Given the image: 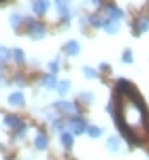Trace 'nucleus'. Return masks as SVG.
Here are the masks:
<instances>
[{
  "instance_id": "nucleus-31",
  "label": "nucleus",
  "mask_w": 149,
  "mask_h": 160,
  "mask_svg": "<svg viewBox=\"0 0 149 160\" xmlns=\"http://www.w3.org/2000/svg\"><path fill=\"white\" fill-rule=\"evenodd\" d=\"M0 152H4V145H2V143H0Z\"/></svg>"
},
{
  "instance_id": "nucleus-27",
  "label": "nucleus",
  "mask_w": 149,
  "mask_h": 160,
  "mask_svg": "<svg viewBox=\"0 0 149 160\" xmlns=\"http://www.w3.org/2000/svg\"><path fill=\"white\" fill-rule=\"evenodd\" d=\"M9 58H11V49H7L4 45H0V64H2V62H7Z\"/></svg>"
},
{
  "instance_id": "nucleus-20",
  "label": "nucleus",
  "mask_w": 149,
  "mask_h": 160,
  "mask_svg": "<svg viewBox=\"0 0 149 160\" xmlns=\"http://www.w3.org/2000/svg\"><path fill=\"white\" fill-rule=\"evenodd\" d=\"M22 124V118L19 115H15V113H9V115H4V128H15V126H19Z\"/></svg>"
},
{
  "instance_id": "nucleus-16",
  "label": "nucleus",
  "mask_w": 149,
  "mask_h": 160,
  "mask_svg": "<svg viewBox=\"0 0 149 160\" xmlns=\"http://www.w3.org/2000/svg\"><path fill=\"white\" fill-rule=\"evenodd\" d=\"M85 135L89 137V139H100V137L104 135V128H102V126H96V124H87Z\"/></svg>"
},
{
  "instance_id": "nucleus-10",
  "label": "nucleus",
  "mask_w": 149,
  "mask_h": 160,
  "mask_svg": "<svg viewBox=\"0 0 149 160\" xmlns=\"http://www.w3.org/2000/svg\"><path fill=\"white\" fill-rule=\"evenodd\" d=\"M64 53H66L68 58L79 56V53H81V43H79V41H66V43H64Z\"/></svg>"
},
{
  "instance_id": "nucleus-1",
  "label": "nucleus",
  "mask_w": 149,
  "mask_h": 160,
  "mask_svg": "<svg viewBox=\"0 0 149 160\" xmlns=\"http://www.w3.org/2000/svg\"><path fill=\"white\" fill-rule=\"evenodd\" d=\"M117 113L113 115L119 132L128 139H145L149 135V115L137 90L117 94Z\"/></svg>"
},
{
  "instance_id": "nucleus-17",
  "label": "nucleus",
  "mask_w": 149,
  "mask_h": 160,
  "mask_svg": "<svg viewBox=\"0 0 149 160\" xmlns=\"http://www.w3.org/2000/svg\"><path fill=\"white\" fill-rule=\"evenodd\" d=\"M107 22V17L104 15H98V13H92V15H87V24L92 26V28H102Z\"/></svg>"
},
{
  "instance_id": "nucleus-14",
  "label": "nucleus",
  "mask_w": 149,
  "mask_h": 160,
  "mask_svg": "<svg viewBox=\"0 0 149 160\" xmlns=\"http://www.w3.org/2000/svg\"><path fill=\"white\" fill-rule=\"evenodd\" d=\"M107 149L111 154H119V149H122V137H107Z\"/></svg>"
},
{
  "instance_id": "nucleus-13",
  "label": "nucleus",
  "mask_w": 149,
  "mask_h": 160,
  "mask_svg": "<svg viewBox=\"0 0 149 160\" xmlns=\"http://www.w3.org/2000/svg\"><path fill=\"white\" fill-rule=\"evenodd\" d=\"M47 148H49V137L45 135V132H38V135L34 137V149H38V152H45Z\"/></svg>"
},
{
  "instance_id": "nucleus-19",
  "label": "nucleus",
  "mask_w": 149,
  "mask_h": 160,
  "mask_svg": "<svg viewBox=\"0 0 149 160\" xmlns=\"http://www.w3.org/2000/svg\"><path fill=\"white\" fill-rule=\"evenodd\" d=\"M70 86H73V83H70V79H62V81H58V86H55V92H58V94H60V96L64 98V96L70 92Z\"/></svg>"
},
{
  "instance_id": "nucleus-25",
  "label": "nucleus",
  "mask_w": 149,
  "mask_h": 160,
  "mask_svg": "<svg viewBox=\"0 0 149 160\" xmlns=\"http://www.w3.org/2000/svg\"><path fill=\"white\" fill-rule=\"evenodd\" d=\"M60 62H62V58H53V60L47 64V68H49L47 73H53V75H55L58 71H60Z\"/></svg>"
},
{
  "instance_id": "nucleus-2",
  "label": "nucleus",
  "mask_w": 149,
  "mask_h": 160,
  "mask_svg": "<svg viewBox=\"0 0 149 160\" xmlns=\"http://www.w3.org/2000/svg\"><path fill=\"white\" fill-rule=\"evenodd\" d=\"M24 26H26V34L32 41H41L47 37V26L36 22L34 17H24Z\"/></svg>"
},
{
  "instance_id": "nucleus-28",
  "label": "nucleus",
  "mask_w": 149,
  "mask_h": 160,
  "mask_svg": "<svg viewBox=\"0 0 149 160\" xmlns=\"http://www.w3.org/2000/svg\"><path fill=\"white\" fill-rule=\"evenodd\" d=\"M13 83H17V86L22 88V86H24V83H26V79H24V77H22V75H15V77H13Z\"/></svg>"
},
{
  "instance_id": "nucleus-26",
  "label": "nucleus",
  "mask_w": 149,
  "mask_h": 160,
  "mask_svg": "<svg viewBox=\"0 0 149 160\" xmlns=\"http://www.w3.org/2000/svg\"><path fill=\"white\" fill-rule=\"evenodd\" d=\"M122 62H124V64H132V62H134L132 49H124V53H122Z\"/></svg>"
},
{
  "instance_id": "nucleus-33",
  "label": "nucleus",
  "mask_w": 149,
  "mask_h": 160,
  "mask_svg": "<svg viewBox=\"0 0 149 160\" xmlns=\"http://www.w3.org/2000/svg\"><path fill=\"white\" fill-rule=\"evenodd\" d=\"M0 2H4V0H0Z\"/></svg>"
},
{
  "instance_id": "nucleus-32",
  "label": "nucleus",
  "mask_w": 149,
  "mask_h": 160,
  "mask_svg": "<svg viewBox=\"0 0 149 160\" xmlns=\"http://www.w3.org/2000/svg\"><path fill=\"white\" fill-rule=\"evenodd\" d=\"M0 79H2V66H0Z\"/></svg>"
},
{
  "instance_id": "nucleus-9",
  "label": "nucleus",
  "mask_w": 149,
  "mask_h": 160,
  "mask_svg": "<svg viewBox=\"0 0 149 160\" xmlns=\"http://www.w3.org/2000/svg\"><path fill=\"white\" fill-rule=\"evenodd\" d=\"M7 102L11 105L13 109H19V107H24V105H26L24 92H19V90H17V92H11V94H9V98H7Z\"/></svg>"
},
{
  "instance_id": "nucleus-24",
  "label": "nucleus",
  "mask_w": 149,
  "mask_h": 160,
  "mask_svg": "<svg viewBox=\"0 0 149 160\" xmlns=\"http://www.w3.org/2000/svg\"><path fill=\"white\" fill-rule=\"evenodd\" d=\"M79 100H83V102H85V105H92V102H94V100H96V96H94V92H81V94H79Z\"/></svg>"
},
{
  "instance_id": "nucleus-7",
  "label": "nucleus",
  "mask_w": 149,
  "mask_h": 160,
  "mask_svg": "<svg viewBox=\"0 0 149 160\" xmlns=\"http://www.w3.org/2000/svg\"><path fill=\"white\" fill-rule=\"evenodd\" d=\"M49 9H51V2H49V0H32V13H34L36 17L47 15Z\"/></svg>"
},
{
  "instance_id": "nucleus-29",
  "label": "nucleus",
  "mask_w": 149,
  "mask_h": 160,
  "mask_svg": "<svg viewBox=\"0 0 149 160\" xmlns=\"http://www.w3.org/2000/svg\"><path fill=\"white\" fill-rule=\"evenodd\" d=\"M89 7H94V9H100L102 7V0H85Z\"/></svg>"
},
{
  "instance_id": "nucleus-4",
  "label": "nucleus",
  "mask_w": 149,
  "mask_h": 160,
  "mask_svg": "<svg viewBox=\"0 0 149 160\" xmlns=\"http://www.w3.org/2000/svg\"><path fill=\"white\" fill-rule=\"evenodd\" d=\"M55 9H58V15H60V22L64 26H70V22H73L70 0H55Z\"/></svg>"
},
{
  "instance_id": "nucleus-5",
  "label": "nucleus",
  "mask_w": 149,
  "mask_h": 160,
  "mask_svg": "<svg viewBox=\"0 0 149 160\" xmlns=\"http://www.w3.org/2000/svg\"><path fill=\"white\" fill-rule=\"evenodd\" d=\"M104 17L122 22V19L126 17V13H124V9H122V7H117L115 2H109V4H104Z\"/></svg>"
},
{
  "instance_id": "nucleus-22",
  "label": "nucleus",
  "mask_w": 149,
  "mask_h": 160,
  "mask_svg": "<svg viewBox=\"0 0 149 160\" xmlns=\"http://www.w3.org/2000/svg\"><path fill=\"white\" fill-rule=\"evenodd\" d=\"M11 58L17 62L19 66H22V64L26 62V53H24V49H19V47H17V49H11Z\"/></svg>"
},
{
  "instance_id": "nucleus-8",
  "label": "nucleus",
  "mask_w": 149,
  "mask_h": 160,
  "mask_svg": "<svg viewBox=\"0 0 149 160\" xmlns=\"http://www.w3.org/2000/svg\"><path fill=\"white\" fill-rule=\"evenodd\" d=\"M149 30V17H137V22L132 24V34L134 37H141V34H145Z\"/></svg>"
},
{
  "instance_id": "nucleus-15",
  "label": "nucleus",
  "mask_w": 149,
  "mask_h": 160,
  "mask_svg": "<svg viewBox=\"0 0 149 160\" xmlns=\"http://www.w3.org/2000/svg\"><path fill=\"white\" fill-rule=\"evenodd\" d=\"M119 28H122V24H119L117 19H109V17H107L104 26H102V30H104L107 34H117V32H119Z\"/></svg>"
},
{
  "instance_id": "nucleus-21",
  "label": "nucleus",
  "mask_w": 149,
  "mask_h": 160,
  "mask_svg": "<svg viewBox=\"0 0 149 160\" xmlns=\"http://www.w3.org/2000/svg\"><path fill=\"white\" fill-rule=\"evenodd\" d=\"M26 132H28V124L22 122L19 126H15V128H13V139H24Z\"/></svg>"
},
{
  "instance_id": "nucleus-11",
  "label": "nucleus",
  "mask_w": 149,
  "mask_h": 160,
  "mask_svg": "<svg viewBox=\"0 0 149 160\" xmlns=\"http://www.w3.org/2000/svg\"><path fill=\"white\" fill-rule=\"evenodd\" d=\"M74 143V135L68 130V128H64V130H60V145H62L64 149H70Z\"/></svg>"
},
{
  "instance_id": "nucleus-18",
  "label": "nucleus",
  "mask_w": 149,
  "mask_h": 160,
  "mask_svg": "<svg viewBox=\"0 0 149 160\" xmlns=\"http://www.w3.org/2000/svg\"><path fill=\"white\" fill-rule=\"evenodd\" d=\"M9 26H11L13 30H19L24 26V15L22 13H11L9 15Z\"/></svg>"
},
{
  "instance_id": "nucleus-23",
  "label": "nucleus",
  "mask_w": 149,
  "mask_h": 160,
  "mask_svg": "<svg viewBox=\"0 0 149 160\" xmlns=\"http://www.w3.org/2000/svg\"><path fill=\"white\" fill-rule=\"evenodd\" d=\"M81 71H83V77H85V79H89V81L98 77V71H96V68H92V66H83Z\"/></svg>"
},
{
  "instance_id": "nucleus-3",
  "label": "nucleus",
  "mask_w": 149,
  "mask_h": 160,
  "mask_svg": "<svg viewBox=\"0 0 149 160\" xmlns=\"http://www.w3.org/2000/svg\"><path fill=\"white\" fill-rule=\"evenodd\" d=\"M64 120H66V128L73 132V135H83L87 128V120L83 115H79V113H70V115H64Z\"/></svg>"
},
{
  "instance_id": "nucleus-30",
  "label": "nucleus",
  "mask_w": 149,
  "mask_h": 160,
  "mask_svg": "<svg viewBox=\"0 0 149 160\" xmlns=\"http://www.w3.org/2000/svg\"><path fill=\"white\" fill-rule=\"evenodd\" d=\"M98 68L102 71V73H111V64H109V62H102V64H100Z\"/></svg>"
},
{
  "instance_id": "nucleus-6",
  "label": "nucleus",
  "mask_w": 149,
  "mask_h": 160,
  "mask_svg": "<svg viewBox=\"0 0 149 160\" xmlns=\"http://www.w3.org/2000/svg\"><path fill=\"white\" fill-rule=\"evenodd\" d=\"M53 109L58 111V113H62V115H70V113H77V107H74V102L70 100H58V102H53Z\"/></svg>"
},
{
  "instance_id": "nucleus-12",
  "label": "nucleus",
  "mask_w": 149,
  "mask_h": 160,
  "mask_svg": "<svg viewBox=\"0 0 149 160\" xmlns=\"http://www.w3.org/2000/svg\"><path fill=\"white\" fill-rule=\"evenodd\" d=\"M55 86H58V79H55L53 73H45L41 77V88L43 90H55Z\"/></svg>"
}]
</instances>
